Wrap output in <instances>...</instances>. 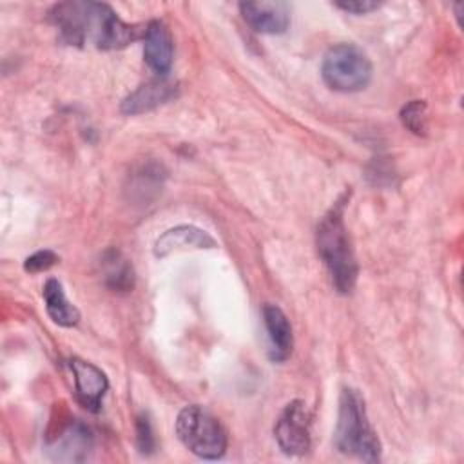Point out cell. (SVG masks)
Instances as JSON below:
<instances>
[{
	"mask_svg": "<svg viewBox=\"0 0 464 464\" xmlns=\"http://www.w3.org/2000/svg\"><path fill=\"white\" fill-rule=\"evenodd\" d=\"M60 38L71 45L91 42L98 49H121L140 38L145 27L123 22L107 4L65 2L49 11Z\"/></svg>",
	"mask_w": 464,
	"mask_h": 464,
	"instance_id": "cell-1",
	"label": "cell"
},
{
	"mask_svg": "<svg viewBox=\"0 0 464 464\" xmlns=\"http://www.w3.org/2000/svg\"><path fill=\"white\" fill-rule=\"evenodd\" d=\"M343 201H337L317 225V252L332 276V283L341 294H350L355 286L359 266L343 221Z\"/></svg>",
	"mask_w": 464,
	"mask_h": 464,
	"instance_id": "cell-2",
	"label": "cell"
},
{
	"mask_svg": "<svg viewBox=\"0 0 464 464\" xmlns=\"http://www.w3.org/2000/svg\"><path fill=\"white\" fill-rule=\"evenodd\" d=\"M334 442L341 453L364 462L381 459V442L368 420L364 401L355 390L344 388L341 392Z\"/></svg>",
	"mask_w": 464,
	"mask_h": 464,
	"instance_id": "cell-3",
	"label": "cell"
},
{
	"mask_svg": "<svg viewBox=\"0 0 464 464\" xmlns=\"http://www.w3.org/2000/svg\"><path fill=\"white\" fill-rule=\"evenodd\" d=\"M181 444L201 459H219L227 450V433L221 422L198 404L185 406L176 419Z\"/></svg>",
	"mask_w": 464,
	"mask_h": 464,
	"instance_id": "cell-4",
	"label": "cell"
},
{
	"mask_svg": "<svg viewBox=\"0 0 464 464\" xmlns=\"http://www.w3.org/2000/svg\"><path fill=\"white\" fill-rule=\"evenodd\" d=\"M324 83L339 92H355L372 80V62L362 49L353 44L330 47L321 63Z\"/></svg>",
	"mask_w": 464,
	"mask_h": 464,
	"instance_id": "cell-5",
	"label": "cell"
},
{
	"mask_svg": "<svg viewBox=\"0 0 464 464\" xmlns=\"http://www.w3.org/2000/svg\"><path fill=\"white\" fill-rule=\"evenodd\" d=\"M277 446L286 455H303L310 448V417L303 401H292L274 426Z\"/></svg>",
	"mask_w": 464,
	"mask_h": 464,
	"instance_id": "cell-6",
	"label": "cell"
},
{
	"mask_svg": "<svg viewBox=\"0 0 464 464\" xmlns=\"http://www.w3.org/2000/svg\"><path fill=\"white\" fill-rule=\"evenodd\" d=\"M69 366L72 372L78 402L89 411H98L102 406V399L109 388L105 373L92 362H87L78 357H72L69 361Z\"/></svg>",
	"mask_w": 464,
	"mask_h": 464,
	"instance_id": "cell-7",
	"label": "cell"
},
{
	"mask_svg": "<svg viewBox=\"0 0 464 464\" xmlns=\"http://www.w3.org/2000/svg\"><path fill=\"white\" fill-rule=\"evenodd\" d=\"M243 20L261 34H281L290 25V9L285 2H241Z\"/></svg>",
	"mask_w": 464,
	"mask_h": 464,
	"instance_id": "cell-8",
	"label": "cell"
},
{
	"mask_svg": "<svg viewBox=\"0 0 464 464\" xmlns=\"http://www.w3.org/2000/svg\"><path fill=\"white\" fill-rule=\"evenodd\" d=\"M174 44L169 27L160 20H150L143 31V58L158 74L167 76L172 67Z\"/></svg>",
	"mask_w": 464,
	"mask_h": 464,
	"instance_id": "cell-9",
	"label": "cell"
},
{
	"mask_svg": "<svg viewBox=\"0 0 464 464\" xmlns=\"http://www.w3.org/2000/svg\"><path fill=\"white\" fill-rule=\"evenodd\" d=\"M92 448V435L89 428L78 420L69 422L60 430L58 437L49 446V455L60 462H80L87 459Z\"/></svg>",
	"mask_w": 464,
	"mask_h": 464,
	"instance_id": "cell-10",
	"label": "cell"
},
{
	"mask_svg": "<svg viewBox=\"0 0 464 464\" xmlns=\"http://www.w3.org/2000/svg\"><path fill=\"white\" fill-rule=\"evenodd\" d=\"M216 239L194 227V225H178L174 228L165 230L154 243V254L158 257H165L176 250H185V248H214Z\"/></svg>",
	"mask_w": 464,
	"mask_h": 464,
	"instance_id": "cell-11",
	"label": "cell"
},
{
	"mask_svg": "<svg viewBox=\"0 0 464 464\" xmlns=\"http://www.w3.org/2000/svg\"><path fill=\"white\" fill-rule=\"evenodd\" d=\"M263 321L270 341V359L274 362L286 361L294 348L292 326L288 323V317L279 306L268 303L263 306Z\"/></svg>",
	"mask_w": 464,
	"mask_h": 464,
	"instance_id": "cell-12",
	"label": "cell"
},
{
	"mask_svg": "<svg viewBox=\"0 0 464 464\" xmlns=\"http://www.w3.org/2000/svg\"><path fill=\"white\" fill-rule=\"evenodd\" d=\"M176 96V85L163 80L147 82L140 85L121 102V112L125 114H141L161 103H167Z\"/></svg>",
	"mask_w": 464,
	"mask_h": 464,
	"instance_id": "cell-13",
	"label": "cell"
},
{
	"mask_svg": "<svg viewBox=\"0 0 464 464\" xmlns=\"http://www.w3.org/2000/svg\"><path fill=\"white\" fill-rule=\"evenodd\" d=\"M44 303L49 317L65 328L76 326L80 321V310L65 297L63 286L58 279L51 277L44 285Z\"/></svg>",
	"mask_w": 464,
	"mask_h": 464,
	"instance_id": "cell-14",
	"label": "cell"
},
{
	"mask_svg": "<svg viewBox=\"0 0 464 464\" xmlns=\"http://www.w3.org/2000/svg\"><path fill=\"white\" fill-rule=\"evenodd\" d=\"M105 285L114 292H129L134 286V270L118 250H107L102 257Z\"/></svg>",
	"mask_w": 464,
	"mask_h": 464,
	"instance_id": "cell-15",
	"label": "cell"
},
{
	"mask_svg": "<svg viewBox=\"0 0 464 464\" xmlns=\"http://www.w3.org/2000/svg\"><path fill=\"white\" fill-rule=\"evenodd\" d=\"M428 107L422 100H411L401 109L402 125L417 136H426L428 132Z\"/></svg>",
	"mask_w": 464,
	"mask_h": 464,
	"instance_id": "cell-16",
	"label": "cell"
},
{
	"mask_svg": "<svg viewBox=\"0 0 464 464\" xmlns=\"http://www.w3.org/2000/svg\"><path fill=\"white\" fill-rule=\"evenodd\" d=\"M60 261V257L53 252V250H38L34 254H31L25 261H24V270L31 272V274H38L44 270H49L51 266H54Z\"/></svg>",
	"mask_w": 464,
	"mask_h": 464,
	"instance_id": "cell-17",
	"label": "cell"
},
{
	"mask_svg": "<svg viewBox=\"0 0 464 464\" xmlns=\"http://www.w3.org/2000/svg\"><path fill=\"white\" fill-rule=\"evenodd\" d=\"M136 444H138L140 453H143V455L152 453L154 448H156V440H154V435H152V426H150L147 415H140L138 420H136Z\"/></svg>",
	"mask_w": 464,
	"mask_h": 464,
	"instance_id": "cell-18",
	"label": "cell"
},
{
	"mask_svg": "<svg viewBox=\"0 0 464 464\" xmlns=\"http://www.w3.org/2000/svg\"><path fill=\"white\" fill-rule=\"evenodd\" d=\"M335 7L353 13V14H366L370 11H375L381 7V2L373 0H348V2H335Z\"/></svg>",
	"mask_w": 464,
	"mask_h": 464,
	"instance_id": "cell-19",
	"label": "cell"
}]
</instances>
